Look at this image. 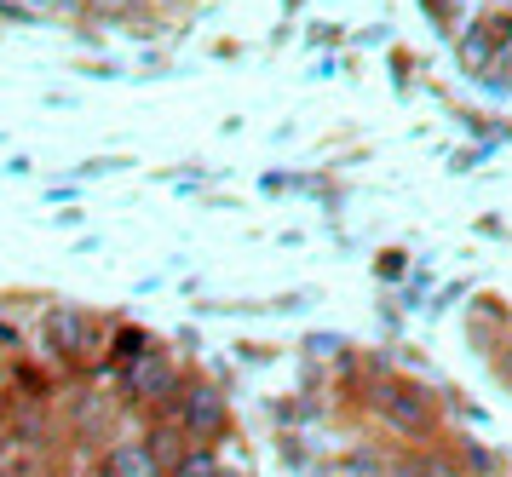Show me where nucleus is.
I'll use <instances>...</instances> for the list:
<instances>
[{"label": "nucleus", "instance_id": "obj_7", "mask_svg": "<svg viewBox=\"0 0 512 477\" xmlns=\"http://www.w3.org/2000/svg\"><path fill=\"white\" fill-rule=\"evenodd\" d=\"M167 477H225V460L213 455V449H202V443H196V449H190V455L179 460V466H173Z\"/></svg>", "mask_w": 512, "mask_h": 477}, {"label": "nucleus", "instance_id": "obj_8", "mask_svg": "<svg viewBox=\"0 0 512 477\" xmlns=\"http://www.w3.org/2000/svg\"><path fill=\"white\" fill-rule=\"evenodd\" d=\"M139 357H150V340H144L139 328H121L116 334V363L127 368V363H139Z\"/></svg>", "mask_w": 512, "mask_h": 477}, {"label": "nucleus", "instance_id": "obj_4", "mask_svg": "<svg viewBox=\"0 0 512 477\" xmlns=\"http://www.w3.org/2000/svg\"><path fill=\"white\" fill-rule=\"evenodd\" d=\"M47 340H52L58 357L81 363V357H87V345H93V317H87V311H75V305H52V311H47Z\"/></svg>", "mask_w": 512, "mask_h": 477}, {"label": "nucleus", "instance_id": "obj_9", "mask_svg": "<svg viewBox=\"0 0 512 477\" xmlns=\"http://www.w3.org/2000/svg\"><path fill=\"white\" fill-rule=\"evenodd\" d=\"M461 455H466V466H472V472H484V466H489V455L478 449V443H461Z\"/></svg>", "mask_w": 512, "mask_h": 477}, {"label": "nucleus", "instance_id": "obj_2", "mask_svg": "<svg viewBox=\"0 0 512 477\" xmlns=\"http://www.w3.org/2000/svg\"><path fill=\"white\" fill-rule=\"evenodd\" d=\"M374 409H380L386 426L415 432V437L432 432V420H438V414H432V397L420 386H409V380H380V386H374Z\"/></svg>", "mask_w": 512, "mask_h": 477}, {"label": "nucleus", "instance_id": "obj_1", "mask_svg": "<svg viewBox=\"0 0 512 477\" xmlns=\"http://www.w3.org/2000/svg\"><path fill=\"white\" fill-rule=\"evenodd\" d=\"M167 414H173L179 432H185L190 443H202V449H208L213 437L231 432V403H225V391L213 386V380H185L179 403H173Z\"/></svg>", "mask_w": 512, "mask_h": 477}, {"label": "nucleus", "instance_id": "obj_12", "mask_svg": "<svg viewBox=\"0 0 512 477\" xmlns=\"http://www.w3.org/2000/svg\"><path fill=\"white\" fill-rule=\"evenodd\" d=\"M507 363H512V357H507Z\"/></svg>", "mask_w": 512, "mask_h": 477}, {"label": "nucleus", "instance_id": "obj_6", "mask_svg": "<svg viewBox=\"0 0 512 477\" xmlns=\"http://www.w3.org/2000/svg\"><path fill=\"white\" fill-rule=\"evenodd\" d=\"M507 29H512L507 18H484L478 29H472V46H466V58H472V64H489V52H495V46L507 52Z\"/></svg>", "mask_w": 512, "mask_h": 477}, {"label": "nucleus", "instance_id": "obj_5", "mask_svg": "<svg viewBox=\"0 0 512 477\" xmlns=\"http://www.w3.org/2000/svg\"><path fill=\"white\" fill-rule=\"evenodd\" d=\"M104 477H167V466L150 455V443H116L110 455H104Z\"/></svg>", "mask_w": 512, "mask_h": 477}, {"label": "nucleus", "instance_id": "obj_10", "mask_svg": "<svg viewBox=\"0 0 512 477\" xmlns=\"http://www.w3.org/2000/svg\"><path fill=\"white\" fill-rule=\"evenodd\" d=\"M0 345H6V351L18 345V328H12V322H0Z\"/></svg>", "mask_w": 512, "mask_h": 477}, {"label": "nucleus", "instance_id": "obj_11", "mask_svg": "<svg viewBox=\"0 0 512 477\" xmlns=\"http://www.w3.org/2000/svg\"><path fill=\"white\" fill-rule=\"evenodd\" d=\"M225 477H242V472H225Z\"/></svg>", "mask_w": 512, "mask_h": 477}, {"label": "nucleus", "instance_id": "obj_3", "mask_svg": "<svg viewBox=\"0 0 512 477\" xmlns=\"http://www.w3.org/2000/svg\"><path fill=\"white\" fill-rule=\"evenodd\" d=\"M179 391H185L179 363L162 357V351H150V357H139V363H127V397H133V403L162 409V403H179Z\"/></svg>", "mask_w": 512, "mask_h": 477}]
</instances>
